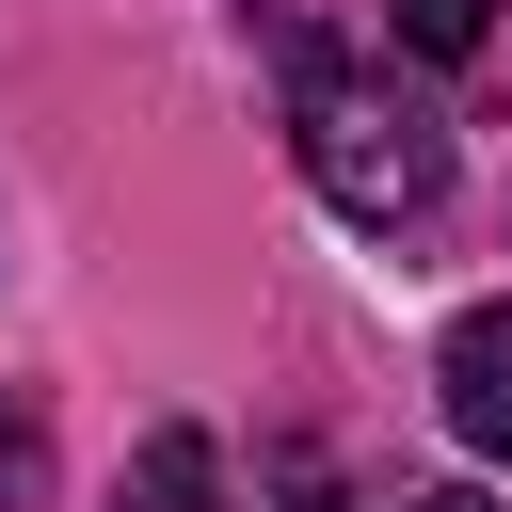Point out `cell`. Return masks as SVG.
I'll return each instance as SVG.
<instances>
[{"instance_id":"8992f818","label":"cell","mask_w":512,"mask_h":512,"mask_svg":"<svg viewBox=\"0 0 512 512\" xmlns=\"http://www.w3.org/2000/svg\"><path fill=\"white\" fill-rule=\"evenodd\" d=\"M32 496H48V416L0 400V512H32Z\"/></svg>"},{"instance_id":"6da1fadb","label":"cell","mask_w":512,"mask_h":512,"mask_svg":"<svg viewBox=\"0 0 512 512\" xmlns=\"http://www.w3.org/2000/svg\"><path fill=\"white\" fill-rule=\"evenodd\" d=\"M288 160H304V192L336 208V224H432V192H448V128L416 112V96H384L368 64H336V48H288Z\"/></svg>"},{"instance_id":"7a4b0ae2","label":"cell","mask_w":512,"mask_h":512,"mask_svg":"<svg viewBox=\"0 0 512 512\" xmlns=\"http://www.w3.org/2000/svg\"><path fill=\"white\" fill-rule=\"evenodd\" d=\"M432 384H448V432L480 464H512V304H464L448 352H432Z\"/></svg>"},{"instance_id":"52a82bcc","label":"cell","mask_w":512,"mask_h":512,"mask_svg":"<svg viewBox=\"0 0 512 512\" xmlns=\"http://www.w3.org/2000/svg\"><path fill=\"white\" fill-rule=\"evenodd\" d=\"M384 512H496V496H480V480H400Z\"/></svg>"},{"instance_id":"277c9868","label":"cell","mask_w":512,"mask_h":512,"mask_svg":"<svg viewBox=\"0 0 512 512\" xmlns=\"http://www.w3.org/2000/svg\"><path fill=\"white\" fill-rule=\"evenodd\" d=\"M256 512H352V496H336V464H320L304 432H272V448H256Z\"/></svg>"},{"instance_id":"5b68a950","label":"cell","mask_w":512,"mask_h":512,"mask_svg":"<svg viewBox=\"0 0 512 512\" xmlns=\"http://www.w3.org/2000/svg\"><path fill=\"white\" fill-rule=\"evenodd\" d=\"M384 32H400L416 64H464V48L496 32V0H384Z\"/></svg>"},{"instance_id":"3957f363","label":"cell","mask_w":512,"mask_h":512,"mask_svg":"<svg viewBox=\"0 0 512 512\" xmlns=\"http://www.w3.org/2000/svg\"><path fill=\"white\" fill-rule=\"evenodd\" d=\"M112 512H224V448H208L192 416H160V432L128 448V480H112Z\"/></svg>"}]
</instances>
